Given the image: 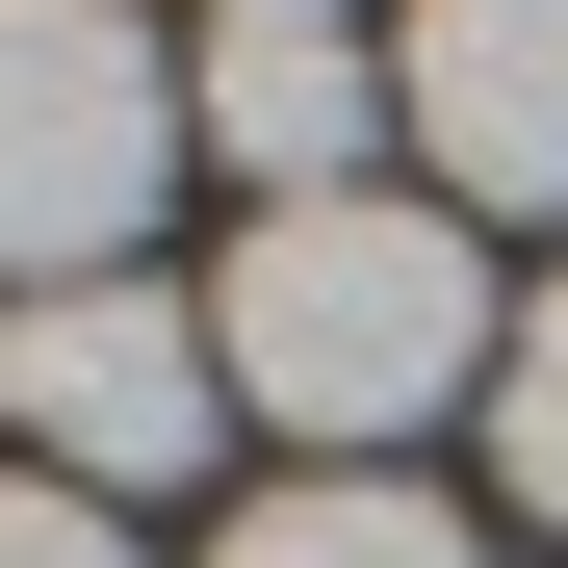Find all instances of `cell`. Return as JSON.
Masks as SVG:
<instances>
[{"mask_svg": "<svg viewBox=\"0 0 568 568\" xmlns=\"http://www.w3.org/2000/svg\"><path fill=\"white\" fill-rule=\"evenodd\" d=\"M181 78H155V27L130 0H0V284H130V207L181 181Z\"/></svg>", "mask_w": 568, "mask_h": 568, "instance_id": "7a4b0ae2", "label": "cell"}, {"mask_svg": "<svg viewBox=\"0 0 568 568\" xmlns=\"http://www.w3.org/2000/svg\"><path fill=\"white\" fill-rule=\"evenodd\" d=\"M207 362H233V414H284L311 465H362V439H414V414H465V388H491V362H517V311H491V258H465V207L336 181V207H258V233H233Z\"/></svg>", "mask_w": 568, "mask_h": 568, "instance_id": "6da1fadb", "label": "cell"}, {"mask_svg": "<svg viewBox=\"0 0 568 568\" xmlns=\"http://www.w3.org/2000/svg\"><path fill=\"white\" fill-rule=\"evenodd\" d=\"M491 491H517V517H568V284H542L517 362H491Z\"/></svg>", "mask_w": 568, "mask_h": 568, "instance_id": "52a82bcc", "label": "cell"}, {"mask_svg": "<svg viewBox=\"0 0 568 568\" xmlns=\"http://www.w3.org/2000/svg\"><path fill=\"white\" fill-rule=\"evenodd\" d=\"M207 568H491V542H465L439 491H388V465H311V491H258Z\"/></svg>", "mask_w": 568, "mask_h": 568, "instance_id": "8992f818", "label": "cell"}, {"mask_svg": "<svg viewBox=\"0 0 568 568\" xmlns=\"http://www.w3.org/2000/svg\"><path fill=\"white\" fill-rule=\"evenodd\" d=\"M0 414H27V465L52 491H181V465L233 439V362H207V311L181 284H52V311H0Z\"/></svg>", "mask_w": 568, "mask_h": 568, "instance_id": "3957f363", "label": "cell"}, {"mask_svg": "<svg viewBox=\"0 0 568 568\" xmlns=\"http://www.w3.org/2000/svg\"><path fill=\"white\" fill-rule=\"evenodd\" d=\"M0 568H130V517H104V491H52V465H0Z\"/></svg>", "mask_w": 568, "mask_h": 568, "instance_id": "ba28073f", "label": "cell"}, {"mask_svg": "<svg viewBox=\"0 0 568 568\" xmlns=\"http://www.w3.org/2000/svg\"><path fill=\"white\" fill-rule=\"evenodd\" d=\"M362 130H388V52L362 27H207V155L258 181V207H336Z\"/></svg>", "mask_w": 568, "mask_h": 568, "instance_id": "5b68a950", "label": "cell"}, {"mask_svg": "<svg viewBox=\"0 0 568 568\" xmlns=\"http://www.w3.org/2000/svg\"><path fill=\"white\" fill-rule=\"evenodd\" d=\"M207 27H336V0H207Z\"/></svg>", "mask_w": 568, "mask_h": 568, "instance_id": "9c48e42d", "label": "cell"}, {"mask_svg": "<svg viewBox=\"0 0 568 568\" xmlns=\"http://www.w3.org/2000/svg\"><path fill=\"white\" fill-rule=\"evenodd\" d=\"M388 104H414V155L465 207H568V0H414Z\"/></svg>", "mask_w": 568, "mask_h": 568, "instance_id": "277c9868", "label": "cell"}]
</instances>
